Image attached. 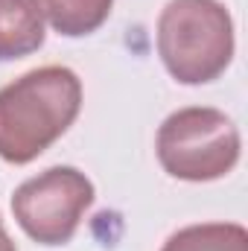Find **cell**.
<instances>
[{
    "instance_id": "obj_1",
    "label": "cell",
    "mask_w": 248,
    "mask_h": 251,
    "mask_svg": "<svg viewBox=\"0 0 248 251\" xmlns=\"http://www.w3.org/2000/svg\"><path fill=\"white\" fill-rule=\"evenodd\" d=\"M82 79L64 64L35 67L0 88V158L24 167L44 155L82 111Z\"/></svg>"
},
{
    "instance_id": "obj_2",
    "label": "cell",
    "mask_w": 248,
    "mask_h": 251,
    "mask_svg": "<svg viewBox=\"0 0 248 251\" xmlns=\"http://www.w3.org/2000/svg\"><path fill=\"white\" fill-rule=\"evenodd\" d=\"M155 41L175 82L207 85L234 62V18L222 0H170L158 15Z\"/></svg>"
},
{
    "instance_id": "obj_3",
    "label": "cell",
    "mask_w": 248,
    "mask_h": 251,
    "mask_svg": "<svg viewBox=\"0 0 248 251\" xmlns=\"http://www.w3.org/2000/svg\"><path fill=\"white\" fill-rule=\"evenodd\" d=\"M243 137L237 123L210 105L173 111L158 126L155 155L167 176L201 184L225 178L240 161Z\"/></svg>"
},
{
    "instance_id": "obj_4",
    "label": "cell",
    "mask_w": 248,
    "mask_h": 251,
    "mask_svg": "<svg viewBox=\"0 0 248 251\" xmlns=\"http://www.w3.org/2000/svg\"><path fill=\"white\" fill-rule=\"evenodd\" d=\"M97 199L94 181L76 167H50L12 193V216L38 246H67Z\"/></svg>"
},
{
    "instance_id": "obj_5",
    "label": "cell",
    "mask_w": 248,
    "mask_h": 251,
    "mask_svg": "<svg viewBox=\"0 0 248 251\" xmlns=\"http://www.w3.org/2000/svg\"><path fill=\"white\" fill-rule=\"evenodd\" d=\"M44 38L47 21L35 0H0V62L32 56Z\"/></svg>"
},
{
    "instance_id": "obj_6",
    "label": "cell",
    "mask_w": 248,
    "mask_h": 251,
    "mask_svg": "<svg viewBox=\"0 0 248 251\" xmlns=\"http://www.w3.org/2000/svg\"><path fill=\"white\" fill-rule=\"evenodd\" d=\"M44 21L64 38H85L97 32L111 9L114 0H35Z\"/></svg>"
},
{
    "instance_id": "obj_7",
    "label": "cell",
    "mask_w": 248,
    "mask_h": 251,
    "mask_svg": "<svg viewBox=\"0 0 248 251\" xmlns=\"http://www.w3.org/2000/svg\"><path fill=\"white\" fill-rule=\"evenodd\" d=\"M161 251H248V231L240 222H198L175 231Z\"/></svg>"
},
{
    "instance_id": "obj_8",
    "label": "cell",
    "mask_w": 248,
    "mask_h": 251,
    "mask_svg": "<svg viewBox=\"0 0 248 251\" xmlns=\"http://www.w3.org/2000/svg\"><path fill=\"white\" fill-rule=\"evenodd\" d=\"M0 251H18L15 240L9 237V231H6V225H3V216H0Z\"/></svg>"
}]
</instances>
